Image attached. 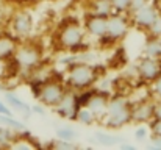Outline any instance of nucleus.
I'll use <instances>...</instances> for the list:
<instances>
[{
    "instance_id": "nucleus-1",
    "label": "nucleus",
    "mask_w": 161,
    "mask_h": 150,
    "mask_svg": "<svg viewBox=\"0 0 161 150\" xmlns=\"http://www.w3.org/2000/svg\"><path fill=\"white\" fill-rule=\"evenodd\" d=\"M86 36L88 35L83 28V24H80L75 19H66L58 25L53 41L58 50L69 52V53H78V52L88 50Z\"/></svg>"
},
{
    "instance_id": "nucleus-2",
    "label": "nucleus",
    "mask_w": 161,
    "mask_h": 150,
    "mask_svg": "<svg viewBox=\"0 0 161 150\" xmlns=\"http://www.w3.org/2000/svg\"><path fill=\"white\" fill-rule=\"evenodd\" d=\"M99 67L86 63V61H77V63H70L67 66L66 70V86L77 91V92H83L86 89L94 88V85L99 81Z\"/></svg>"
},
{
    "instance_id": "nucleus-3",
    "label": "nucleus",
    "mask_w": 161,
    "mask_h": 150,
    "mask_svg": "<svg viewBox=\"0 0 161 150\" xmlns=\"http://www.w3.org/2000/svg\"><path fill=\"white\" fill-rule=\"evenodd\" d=\"M100 122L108 130H119L131 124V100L122 96H117L113 99L109 97L107 111L103 117L100 119Z\"/></svg>"
},
{
    "instance_id": "nucleus-4",
    "label": "nucleus",
    "mask_w": 161,
    "mask_h": 150,
    "mask_svg": "<svg viewBox=\"0 0 161 150\" xmlns=\"http://www.w3.org/2000/svg\"><path fill=\"white\" fill-rule=\"evenodd\" d=\"M13 59L17 64L19 70L30 72V70H33V69H36L42 64L44 52L38 44L25 39V41H19Z\"/></svg>"
},
{
    "instance_id": "nucleus-5",
    "label": "nucleus",
    "mask_w": 161,
    "mask_h": 150,
    "mask_svg": "<svg viewBox=\"0 0 161 150\" xmlns=\"http://www.w3.org/2000/svg\"><path fill=\"white\" fill-rule=\"evenodd\" d=\"M8 28L9 35L14 36L17 41L30 39L33 28H35V19L33 14L28 9H17L13 14H9L8 19Z\"/></svg>"
},
{
    "instance_id": "nucleus-6",
    "label": "nucleus",
    "mask_w": 161,
    "mask_h": 150,
    "mask_svg": "<svg viewBox=\"0 0 161 150\" xmlns=\"http://www.w3.org/2000/svg\"><path fill=\"white\" fill-rule=\"evenodd\" d=\"M35 86H38L35 97L38 99L41 105H44L46 108H50V109H53L59 103L61 97L64 96V92L67 89L66 83L58 81V80H46L44 83H38Z\"/></svg>"
},
{
    "instance_id": "nucleus-7",
    "label": "nucleus",
    "mask_w": 161,
    "mask_h": 150,
    "mask_svg": "<svg viewBox=\"0 0 161 150\" xmlns=\"http://www.w3.org/2000/svg\"><path fill=\"white\" fill-rule=\"evenodd\" d=\"M130 19L128 14L122 13H111L108 16V25H107V35L102 41H107L109 44H117L120 42L130 31Z\"/></svg>"
},
{
    "instance_id": "nucleus-8",
    "label": "nucleus",
    "mask_w": 161,
    "mask_h": 150,
    "mask_svg": "<svg viewBox=\"0 0 161 150\" xmlns=\"http://www.w3.org/2000/svg\"><path fill=\"white\" fill-rule=\"evenodd\" d=\"M138 78L146 83L150 85L152 81H155L161 75V59H155V58H149V56H141L139 63L135 67Z\"/></svg>"
},
{
    "instance_id": "nucleus-9",
    "label": "nucleus",
    "mask_w": 161,
    "mask_h": 150,
    "mask_svg": "<svg viewBox=\"0 0 161 150\" xmlns=\"http://www.w3.org/2000/svg\"><path fill=\"white\" fill-rule=\"evenodd\" d=\"M78 106H80V103H78V92L70 89V88H67L64 96L59 100V103L53 108V111L61 119L74 120V116H75Z\"/></svg>"
},
{
    "instance_id": "nucleus-10",
    "label": "nucleus",
    "mask_w": 161,
    "mask_h": 150,
    "mask_svg": "<svg viewBox=\"0 0 161 150\" xmlns=\"http://www.w3.org/2000/svg\"><path fill=\"white\" fill-rule=\"evenodd\" d=\"M157 14H158L157 6H153L152 3H147L146 6L128 13V19H130V24L133 27H136L141 31H147L149 27L152 25V22L155 20Z\"/></svg>"
},
{
    "instance_id": "nucleus-11",
    "label": "nucleus",
    "mask_w": 161,
    "mask_h": 150,
    "mask_svg": "<svg viewBox=\"0 0 161 150\" xmlns=\"http://www.w3.org/2000/svg\"><path fill=\"white\" fill-rule=\"evenodd\" d=\"M155 99H141L131 102V124H149L153 120Z\"/></svg>"
},
{
    "instance_id": "nucleus-12",
    "label": "nucleus",
    "mask_w": 161,
    "mask_h": 150,
    "mask_svg": "<svg viewBox=\"0 0 161 150\" xmlns=\"http://www.w3.org/2000/svg\"><path fill=\"white\" fill-rule=\"evenodd\" d=\"M107 25H108V17L91 14V13H88L85 20H83V28H85L86 35H89L91 38H96L99 41H102L105 38Z\"/></svg>"
},
{
    "instance_id": "nucleus-13",
    "label": "nucleus",
    "mask_w": 161,
    "mask_h": 150,
    "mask_svg": "<svg viewBox=\"0 0 161 150\" xmlns=\"http://www.w3.org/2000/svg\"><path fill=\"white\" fill-rule=\"evenodd\" d=\"M3 99H5V103H6L13 111H17V113L24 114V117H30V116L33 114V113H31V106H30L27 102H24L19 96H16L14 92L6 91V92L3 94Z\"/></svg>"
},
{
    "instance_id": "nucleus-14",
    "label": "nucleus",
    "mask_w": 161,
    "mask_h": 150,
    "mask_svg": "<svg viewBox=\"0 0 161 150\" xmlns=\"http://www.w3.org/2000/svg\"><path fill=\"white\" fill-rule=\"evenodd\" d=\"M74 120L78 122V124H81V125H85V127H91L96 122H100L99 116L92 109H89L86 105H80L78 106V109H77V113L74 116Z\"/></svg>"
},
{
    "instance_id": "nucleus-15",
    "label": "nucleus",
    "mask_w": 161,
    "mask_h": 150,
    "mask_svg": "<svg viewBox=\"0 0 161 150\" xmlns=\"http://www.w3.org/2000/svg\"><path fill=\"white\" fill-rule=\"evenodd\" d=\"M17 44L19 41L9 33L0 36V59H11L17 49Z\"/></svg>"
},
{
    "instance_id": "nucleus-16",
    "label": "nucleus",
    "mask_w": 161,
    "mask_h": 150,
    "mask_svg": "<svg viewBox=\"0 0 161 150\" xmlns=\"http://www.w3.org/2000/svg\"><path fill=\"white\" fill-rule=\"evenodd\" d=\"M142 56L161 59V38L160 36H150V35H147L146 42L142 46Z\"/></svg>"
},
{
    "instance_id": "nucleus-17",
    "label": "nucleus",
    "mask_w": 161,
    "mask_h": 150,
    "mask_svg": "<svg viewBox=\"0 0 161 150\" xmlns=\"http://www.w3.org/2000/svg\"><path fill=\"white\" fill-rule=\"evenodd\" d=\"M91 14H97V16H103L108 17L113 11V5H111V0H91L89 3V11Z\"/></svg>"
},
{
    "instance_id": "nucleus-18",
    "label": "nucleus",
    "mask_w": 161,
    "mask_h": 150,
    "mask_svg": "<svg viewBox=\"0 0 161 150\" xmlns=\"http://www.w3.org/2000/svg\"><path fill=\"white\" fill-rule=\"evenodd\" d=\"M17 135H19L17 131L0 125V149H11V146L16 141Z\"/></svg>"
},
{
    "instance_id": "nucleus-19",
    "label": "nucleus",
    "mask_w": 161,
    "mask_h": 150,
    "mask_svg": "<svg viewBox=\"0 0 161 150\" xmlns=\"http://www.w3.org/2000/svg\"><path fill=\"white\" fill-rule=\"evenodd\" d=\"M0 125L8 127V128H11V130H14V131H17V133L25 131L24 122L17 120V119L14 117V114H0Z\"/></svg>"
},
{
    "instance_id": "nucleus-20",
    "label": "nucleus",
    "mask_w": 161,
    "mask_h": 150,
    "mask_svg": "<svg viewBox=\"0 0 161 150\" xmlns=\"http://www.w3.org/2000/svg\"><path fill=\"white\" fill-rule=\"evenodd\" d=\"M96 142L99 146H103V147H114V146H119L120 144V139L109 135V133H96Z\"/></svg>"
},
{
    "instance_id": "nucleus-21",
    "label": "nucleus",
    "mask_w": 161,
    "mask_h": 150,
    "mask_svg": "<svg viewBox=\"0 0 161 150\" xmlns=\"http://www.w3.org/2000/svg\"><path fill=\"white\" fill-rule=\"evenodd\" d=\"M55 135L58 139H64V141H74L77 139V130L72 128L70 125H64V127H58L55 130Z\"/></svg>"
},
{
    "instance_id": "nucleus-22",
    "label": "nucleus",
    "mask_w": 161,
    "mask_h": 150,
    "mask_svg": "<svg viewBox=\"0 0 161 150\" xmlns=\"http://www.w3.org/2000/svg\"><path fill=\"white\" fill-rule=\"evenodd\" d=\"M150 136V130L147 124H138L135 128V139L138 142H146Z\"/></svg>"
},
{
    "instance_id": "nucleus-23",
    "label": "nucleus",
    "mask_w": 161,
    "mask_h": 150,
    "mask_svg": "<svg viewBox=\"0 0 161 150\" xmlns=\"http://www.w3.org/2000/svg\"><path fill=\"white\" fill-rule=\"evenodd\" d=\"M111 5H113L114 13L128 14V11H130V0H111Z\"/></svg>"
},
{
    "instance_id": "nucleus-24",
    "label": "nucleus",
    "mask_w": 161,
    "mask_h": 150,
    "mask_svg": "<svg viewBox=\"0 0 161 150\" xmlns=\"http://www.w3.org/2000/svg\"><path fill=\"white\" fill-rule=\"evenodd\" d=\"M146 33L150 35V36H160L161 38V11H158L155 20L152 22V25L149 27V30Z\"/></svg>"
},
{
    "instance_id": "nucleus-25",
    "label": "nucleus",
    "mask_w": 161,
    "mask_h": 150,
    "mask_svg": "<svg viewBox=\"0 0 161 150\" xmlns=\"http://www.w3.org/2000/svg\"><path fill=\"white\" fill-rule=\"evenodd\" d=\"M53 149H61V150H69V149H77V144L74 141H64V139H55L52 142Z\"/></svg>"
},
{
    "instance_id": "nucleus-26",
    "label": "nucleus",
    "mask_w": 161,
    "mask_h": 150,
    "mask_svg": "<svg viewBox=\"0 0 161 150\" xmlns=\"http://www.w3.org/2000/svg\"><path fill=\"white\" fill-rule=\"evenodd\" d=\"M150 92H152V97L157 100V99H161V75L150 83Z\"/></svg>"
},
{
    "instance_id": "nucleus-27",
    "label": "nucleus",
    "mask_w": 161,
    "mask_h": 150,
    "mask_svg": "<svg viewBox=\"0 0 161 150\" xmlns=\"http://www.w3.org/2000/svg\"><path fill=\"white\" fill-rule=\"evenodd\" d=\"M147 125H149L150 135H155V136H160L161 138V119H153Z\"/></svg>"
},
{
    "instance_id": "nucleus-28",
    "label": "nucleus",
    "mask_w": 161,
    "mask_h": 150,
    "mask_svg": "<svg viewBox=\"0 0 161 150\" xmlns=\"http://www.w3.org/2000/svg\"><path fill=\"white\" fill-rule=\"evenodd\" d=\"M147 3H150V0H130V11H128V13L136 11V9L146 6Z\"/></svg>"
},
{
    "instance_id": "nucleus-29",
    "label": "nucleus",
    "mask_w": 161,
    "mask_h": 150,
    "mask_svg": "<svg viewBox=\"0 0 161 150\" xmlns=\"http://www.w3.org/2000/svg\"><path fill=\"white\" fill-rule=\"evenodd\" d=\"M46 109H47V108H46L44 105H41L39 102H38V105H33V106H31V113H33V114H38V116H46V114H47Z\"/></svg>"
},
{
    "instance_id": "nucleus-30",
    "label": "nucleus",
    "mask_w": 161,
    "mask_h": 150,
    "mask_svg": "<svg viewBox=\"0 0 161 150\" xmlns=\"http://www.w3.org/2000/svg\"><path fill=\"white\" fill-rule=\"evenodd\" d=\"M149 141H150V146H152L153 149H161V138L160 136L150 135V136H149Z\"/></svg>"
},
{
    "instance_id": "nucleus-31",
    "label": "nucleus",
    "mask_w": 161,
    "mask_h": 150,
    "mask_svg": "<svg viewBox=\"0 0 161 150\" xmlns=\"http://www.w3.org/2000/svg\"><path fill=\"white\" fill-rule=\"evenodd\" d=\"M153 119H161V99L155 100V106H153Z\"/></svg>"
},
{
    "instance_id": "nucleus-32",
    "label": "nucleus",
    "mask_w": 161,
    "mask_h": 150,
    "mask_svg": "<svg viewBox=\"0 0 161 150\" xmlns=\"http://www.w3.org/2000/svg\"><path fill=\"white\" fill-rule=\"evenodd\" d=\"M0 114H14L13 109L5 103V100H2V99H0Z\"/></svg>"
},
{
    "instance_id": "nucleus-33",
    "label": "nucleus",
    "mask_w": 161,
    "mask_h": 150,
    "mask_svg": "<svg viewBox=\"0 0 161 150\" xmlns=\"http://www.w3.org/2000/svg\"><path fill=\"white\" fill-rule=\"evenodd\" d=\"M41 2H44V0H24V3H27V5H38Z\"/></svg>"
}]
</instances>
